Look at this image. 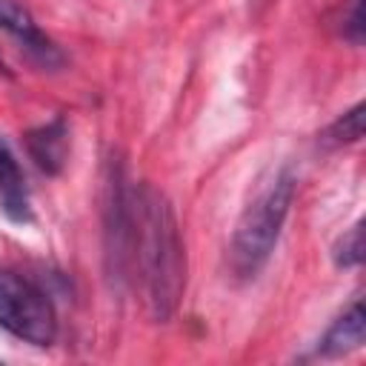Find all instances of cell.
<instances>
[{"label":"cell","instance_id":"obj_1","mask_svg":"<svg viewBox=\"0 0 366 366\" xmlns=\"http://www.w3.org/2000/svg\"><path fill=\"white\" fill-rule=\"evenodd\" d=\"M132 206V277L140 286L149 317L166 323L186 289V246L177 214L166 194L149 183L134 186Z\"/></svg>","mask_w":366,"mask_h":366},{"label":"cell","instance_id":"obj_2","mask_svg":"<svg viewBox=\"0 0 366 366\" xmlns=\"http://www.w3.org/2000/svg\"><path fill=\"white\" fill-rule=\"evenodd\" d=\"M295 172L289 166H280L263 180L257 194L243 209L229 246V263L237 280H254L269 263L289 206L295 200Z\"/></svg>","mask_w":366,"mask_h":366},{"label":"cell","instance_id":"obj_3","mask_svg":"<svg viewBox=\"0 0 366 366\" xmlns=\"http://www.w3.org/2000/svg\"><path fill=\"white\" fill-rule=\"evenodd\" d=\"M0 329L31 346H51L57 337V315L49 295L11 269H0Z\"/></svg>","mask_w":366,"mask_h":366},{"label":"cell","instance_id":"obj_4","mask_svg":"<svg viewBox=\"0 0 366 366\" xmlns=\"http://www.w3.org/2000/svg\"><path fill=\"white\" fill-rule=\"evenodd\" d=\"M134 186H129L126 166L120 160L106 163L103 183V249L106 272L114 283L132 280V223H134Z\"/></svg>","mask_w":366,"mask_h":366},{"label":"cell","instance_id":"obj_5","mask_svg":"<svg viewBox=\"0 0 366 366\" xmlns=\"http://www.w3.org/2000/svg\"><path fill=\"white\" fill-rule=\"evenodd\" d=\"M0 29L9 31L31 54V60H37L40 66L51 69V66H60L63 63V54L54 46V40L34 23V17L29 14V9L20 6L17 0H0Z\"/></svg>","mask_w":366,"mask_h":366},{"label":"cell","instance_id":"obj_6","mask_svg":"<svg viewBox=\"0 0 366 366\" xmlns=\"http://www.w3.org/2000/svg\"><path fill=\"white\" fill-rule=\"evenodd\" d=\"M0 212L14 226H29L34 220L26 174H23L11 146L3 137H0Z\"/></svg>","mask_w":366,"mask_h":366},{"label":"cell","instance_id":"obj_7","mask_svg":"<svg viewBox=\"0 0 366 366\" xmlns=\"http://www.w3.org/2000/svg\"><path fill=\"white\" fill-rule=\"evenodd\" d=\"M26 149H29V157L34 160V166L46 174H60L63 166H66V157H69V126H66V117H51L49 123L31 129L26 134Z\"/></svg>","mask_w":366,"mask_h":366},{"label":"cell","instance_id":"obj_8","mask_svg":"<svg viewBox=\"0 0 366 366\" xmlns=\"http://www.w3.org/2000/svg\"><path fill=\"white\" fill-rule=\"evenodd\" d=\"M363 337H366V315H363V303L355 300L329 329L326 335L320 337L317 343V355L320 357H340V355H349L355 349L363 346Z\"/></svg>","mask_w":366,"mask_h":366},{"label":"cell","instance_id":"obj_9","mask_svg":"<svg viewBox=\"0 0 366 366\" xmlns=\"http://www.w3.org/2000/svg\"><path fill=\"white\" fill-rule=\"evenodd\" d=\"M360 137H363V103H355L349 112H343L337 120H332L329 129L323 132V143H329V146L357 143Z\"/></svg>","mask_w":366,"mask_h":366},{"label":"cell","instance_id":"obj_10","mask_svg":"<svg viewBox=\"0 0 366 366\" xmlns=\"http://www.w3.org/2000/svg\"><path fill=\"white\" fill-rule=\"evenodd\" d=\"M332 257H335V266H340V269L360 266V260H363V223L360 220L335 243Z\"/></svg>","mask_w":366,"mask_h":366},{"label":"cell","instance_id":"obj_11","mask_svg":"<svg viewBox=\"0 0 366 366\" xmlns=\"http://www.w3.org/2000/svg\"><path fill=\"white\" fill-rule=\"evenodd\" d=\"M340 34L352 46H360L363 43V0H352L349 3V9L340 17Z\"/></svg>","mask_w":366,"mask_h":366},{"label":"cell","instance_id":"obj_12","mask_svg":"<svg viewBox=\"0 0 366 366\" xmlns=\"http://www.w3.org/2000/svg\"><path fill=\"white\" fill-rule=\"evenodd\" d=\"M0 69H3V71H6V66H3V57H0Z\"/></svg>","mask_w":366,"mask_h":366}]
</instances>
